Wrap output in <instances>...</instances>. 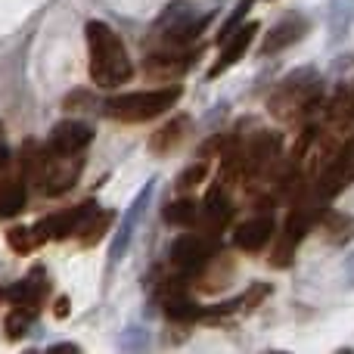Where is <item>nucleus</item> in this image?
Returning <instances> with one entry per match:
<instances>
[{"mask_svg":"<svg viewBox=\"0 0 354 354\" xmlns=\"http://www.w3.org/2000/svg\"><path fill=\"white\" fill-rule=\"evenodd\" d=\"M320 97H324V81L317 68H295L268 97V112L277 122L292 124L311 115L320 106Z\"/></svg>","mask_w":354,"mask_h":354,"instance_id":"f03ea898","label":"nucleus"},{"mask_svg":"<svg viewBox=\"0 0 354 354\" xmlns=\"http://www.w3.org/2000/svg\"><path fill=\"white\" fill-rule=\"evenodd\" d=\"M214 245H212V236H196V233H183L180 239H174L171 245V268L177 270L180 277H196L199 268L214 255Z\"/></svg>","mask_w":354,"mask_h":354,"instance_id":"0eeeda50","label":"nucleus"},{"mask_svg":"<svg viewBox=\"0 0 354 354\" xmlns=\"http://www.w3.org/2000/svg\"><path fill=\"white\" fill-rule=\"evenodd\" d=\"M56 317H68V299L56 301Z\"/></svg>","mask_w":354,"mask_h":354,"instance_id":"cd10ccee","label":"nucleus"},{"mask_svg":"<svg viewBox=\"0 0 354 354\" xmlns=\"http://www.w3.org/2000/svg\"><path fill=\"white\" fill-rule=\"evenodd\" d=\"M255 35H258V25H255V22H245V25H239V28L233 31V35L227 37L224 44H221L218 62H214V66L208 68V78H218V75H224L230 66H236V62L245 56V50L252 47V41H255Z\"/></svg>","mask_w":354,"mask_h":354,"instance_id":"f8f14e48","label":"nucleus"},{"mask_svg":"<svg viewBox=\"0 0 354 354\" xmlns=\"http://www.w3.org/2000/svg\"><path fill=\"white\" fill-rule=\"evenodd\" d=\"M59 351H78V345L62 342V345H53V348H50V354H59Z\"/></svg>","mask_w":354,"mask_h":354,"instance_id":"c85d7f7f","label":"nucleus"},{"mask_svg":"<svg viewBox=\"0 0 354 354\" xmlns=\"http://www.w3.org/2000/svg\"><path fill=\"white\" fill-rule=\"evenodd\" d=\"M165 221L168 224H174V227H193V224H199V202L196 199H177V202H171V205L165 208Z\"/></svg>","mask_w":354,"mask_h":354,"instance_id":"4be33fe9","label":"nucleus"},{"mask_svg":"<svg viewBox=\"0 0 354 354\" xmlns=\"http://www.w3.org/2000/svg\"><path fill=\"white\" fill-rule=\"evenodd\" d=\"M149 196H153V180H149L147 187L140 189V196H137V199H134V205H131V208H128V214H124L122 227H118V230H115V239H112V261H118V258L124 255V249H128L131 236H134V227H137V221L143 218V208H147Z\"/></svg>","mask_w":354,"mask_h":354,"instance_id":"dca6fc26","label":"nucleus"},{"mask_svg":"<svg viewBox=\"0 0 354 354\" xmlns=\"http://www.w3.org/2000/svg\"><path fill=\"white\" fill-rule=\"evenodd\" d=\"M196 56H199V50H156L147 59V72L149 78H171V75L187 72Z\"/></svg>","mask_w":354,"mask_h":354,"instance_id":"4468645a","label":"nucleus"},{"mask_svg":"<svg viewBox=\"0 0 354 354\" xmlns=\"http://www.w3.org/2000/svg\"><path fill=\"white\" fill-rule=\"evenodd\" d=\"M230 218H233L230 189H227L221 180H214L212 189H208V196H205V202L199 205V224H202V230H205V236L218 239V233H224V227L230 224Z\"/></svg>","mask_w":354,"mask_h":354,"instance_id":"1a4fd4ad","label":"nucleus"},{"mask_svg":"<svg viewBox=\"0 0 354 354\" xmlns=\"http://www.w3.org/2000/svg\"><path fill=\"white\" fill-rule=\"evenodd\" d=\"M28 205V180L25 174H12L0 180V218H12V214L25 212Z\"/></svg>","mask_w":354,"mask_h":354,"instance_id":"f3484780","label":"nucleus"},{"mask_svg":"<svg viewBox=\"0 0 354 354\" xmlns=\"http://www.w3.org/2000/svg\"><path fill=\"white\" fill-rule=\"evenodd\" d=\"M354 124V81L351 84H342L324 106V115H320L317 131L326 137H342Z\"/></svg>","mask_w":354,"mask_h":354,"instance_id":"6e6552de","label":"nucleus"},{"mask_svg":"<svg viewBox=\"0 0 354 354\" xmlns=\"http://www.w3.org/2000/svg\"><path fill=\"white\" fill-rule=\"evenodd\" d=\"M277 159H280V137L270 131H258L249 143H243V183L245 187L261 183L277 165Z\"/></svg>","mask_w":354,"mask_h":354,"instance_id":"39448f33","label":"nucleus"},{"mask_svg":"<svg viewBox=\"0 0 354 354\" xmlns=\"http://www.w3.org/2000/svg\"><path fill=\"white\" fill-rule=\"evenodd\" d=\"M97 212V202H81V205L75 208H66V212L59 214H50V218L37 221V233L44 236V243L47 239H68L75 236V233H81V227L87 224V218Z\"/></svg>","mask_w":354,"mask_h":354,"instance_id":"9b49d317","label":"nucleus"},{"mask_svg":"<svg viewBox=\"0 0 354 354\" xmlns=\"http://www.w3.org/2000/svg\"><path fill=\"white\" fill-rule=\"evenodd\" d=\"M47 292H50L47 274H44V268H35L25 280L12 283L10 289H0V299H6L10 308H16V311H25V314H31V317H37Z\"/></svg>","mask_w":354,"mask_h":354,"instance_id":"423d86ee","label":"nucleus"},{"mask_svg":"<svg viewBox=\"0 0 354 354\" xmlns=\"http://www.w3.org/2000/svg\"><path fill=\"white\" fill-rule=\"evenodd\" d=\"M233 270H236V261L227 255H212L205 264L199 268V289H205V292H218V289H224L227 283L233 280Z\"/></svg>","mask_w":354,"mask_h":354,"instance_id":"a211bd4d","label":"nucleus"},{"mask_svg":"<svg viewBox=\"0 0 354 354\" xmlns=\"http://www.w3.org/2000/svg\"><path fill=\"white\" fill-rule=\"evenodd\" d=\"M109 224H112V214L109 212H103V208H97V212L87 218V224L81 227V243L84 245H97L100 239L106 236V230H109Z\"/></svg>","mask_w":354,"mask_h":354,"instance_id":"b1692460","label":"nucleus"},{"mask_svg":"<svg viewBox=\"0 0 354 354\" xmlns=\"http://www.w3.org/2000/svg\"><path fill=\"white\" fill-rule=\"evenodd\" d=\"M91 143H93L91 124L68 118V122H59L50 131V140L44 143V149L53 156H84Z\"/></svg>","mask_w":354,"mask_h":354,"instance_id":"9d476101","label":"nucleus"},{"mask_svg":"<svg viewBox=\"0 0 354 354\" xmlns=\"http://www.w3.org/2000/svg\"><path fill=\"white\" fill-rule=\"evenodd\" d=\"M6 243H10L12 252H22V255H28V252L41 249L44 236L37 233V227H12V230L6 233Z\"/></svg>","mask_w":354,"mask_h":354,"instance_id":"5701e85b","label":"nucleus"},{"mask_svg":"<svg viewBox=\"0 0 354 354\" xmlns=\"http://www.w3.org/2000/svg\"><path fill=\"white\" fill-rule=\"evenodd\" d=\"M10 165V143H6V131L0 124V168Z\"/></svg>","mask_w":354,"mask_h":354,"instance_id":"bb28decb","label":"nucleus"},{"mask_svg":"<svg viewBox=\"0 0 354 354\" xmlns=\"http://www.w3.org/2000/svg\"><path fill=\"white\" fill-rule=\"evenodd\" d=\"M87 37V56H91V81L97 87H118L128 84L134 75V62L128 56V47L118 37L115 28H109L106 22L93 19L84 25Z\"/></svg>","mask_w":354,"mask_h":354,"instance_id":"f257e3e1","label":"nucleus"},{"mask_svg":"<svg viewBox=\"0 0 354 354\" xmlns=\"http://www.w3.org/2000/svg\"><path fill=\"white\" fill-rule=\"evenodd\" d=\"M324 233L330 243H348L354 239V218L342 212H324Z\"/></svg>","mask_w":354,"mask_h":354,"instance_id":"412c9836","label":"nucleus"},{"mask_svg":"<svg viewBox=\"0 0 354 354\" xmlns=\"http://www.w3.org/2000/svg\"><path fill=\"white\" fill-rule=\"evenodd\" d=\"M205 174H208V165H205V162H196V165H189L187 171L177 177V189H180V193H187V189H193L196 183L205 180Z\"/></svg>","mask_w":354,"mask_h":354,"instance_id":"a878e982","label":"nucleus"},{"mask_svg":"<svg viewBox=\"0 0 354 354\" xmlns=\"http://www.w3.org/2000/svg\"><path fill=\"white\" fill-rule=\"evenodd\" d=\"M187 131H189V118H187V115H177L174 122H168L162 131H156L153 140H149V149H153L156 156L171 153L174 147H180V143H183Z\"/></svg>","mask_w":354,"mask_h":354,"instance_id":"aec40b11","label":"nucleus"},{"mask_svg":"<svg viewBox=\"0 0 354 354\" xmlns=\"http://www.w3.org/2000/svg\"><path fill=\"white\" fill-rule=\"evenodd\" d=\"M249 10H252V0H239V6H236V10H233V16L227 19L224 25H221V31H218V44H224L227 37H230L233 31H236L239 25H243V19L249 16Z\"/></svg>","mask_w":354,"mask_h":354,"instance_id":"393cba45","label":"nucleus"},{"mask_svg":"<svg viewBox=\"0 0 354 354\" xmlns=\"http://www.w3.org/2000/svg\"><path fill=\"white\" fill-rule=\"evenodd\" d=\"M354 183V134L345 143H339L336 153L330 156V162L324 165V171L314 177L308 187L330 205V199H336L342 189H348Z\"/></svg>","mask_w":354,"mask_h":354,"instance_id":"20e7f679","label":"nucleus"},{"mask_svg":"<svg viewBox=\"0 0 354 354\" xmlns=\"http://www.w3.org/2000/svg\"><path fill=\"white\" fill-rule=\"evenodd\" d=\"M162 308H165V314L177 324H193V320L202 317V308L196 305L193 299H187V292H180V289L168 286L165 295H162Z\"/></svg>","mask_w":354,"mask_h":354,"instance_id":"6ab92c4d","label":"nucleus"},{"mask_svg":"<svg viewBox=\"0 0 354 354\" xmlns=\"http://www.w3.org/2000/svg\"><path fill=\"white\" fill-rule=\"evenodd\" d=\"M274 236V218L270 214H258V218L245 221L233 233V245L243 252H261Z\"/></svg>","mask_w":354,"mask_h":354,"instance_id":"2eb2a0df","label":"nucleus"},{"mask_svg":"<svg viewBox=\"0 0 354 354\" xmlns=\"http://www.w3.org/2000/svg\"><path fill=\"white\" fill-rule=\"evenodd\" d=\"M301 35H308V19L292 12V16H286L283 22H277L274 28L268 31V37H264V44H261V53L264 56L280 53V50L292 47L295 41H301Z\"/></svg>","mask_w":354,"mask_h":354,"instance_id":"ddd939ff","label":"nucleus"},{"mask_svg":"<svg viewBox=\"0 0 354 354\" xmlns=\"http://www.w3.org/2000/svg\"><path fill=\"white\" fill-rule=\"evenodd\" d=\"M180 84H162L153 91H131V93H118L106 103V115L115 118L122 124H143L153 118L165 115L168 109L180 100Z\"/></svg>","mask_w":354,"mask_h":354,"instance_id":"7ed1b4c3","label":"nucleus"}]
</instances>
